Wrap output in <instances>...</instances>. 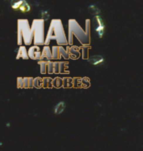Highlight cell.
I'll use <instances>...</instances> for the list:
<instances>
[{
  "instance_id": "21",
  "label": "cell",
  "mask_w": 143,
  "mask_h": 151,
  "mask_svg": "<svg viewBox=\"0 0 143 151\" xmlns=\"http://www.w3.org/2000/svg\"><path fill=\"white\" fill-rule=\"evenodd\" d=\"M11 7L13 9H19V8H20V6L22 4V3H23V0H12L11 2Z\"/></svg>"
},
{
  "instance_id": "22",
  "label": "cell",
  "mask_w": 143,
  "mask_h": 151,
  "mask_svg": "<svg viewBox=\"0 0 143 151\" xmlns=\"http://www.w3.org/2000/svg\"><path fill=\"white\" fill-rule=\"evenodd\" d=\"M34 87L35 88H38V89L43 87V78H40V77H36V78H35Z\"/></svg>"
},
{
  "instance_id": "8",
  "label": "cell",
  "mask_w": 143,
  "mask_h": 151,
  "mask_svg": "<svg viewBox=\"0 0 143 151\" xmlns=\"http://www.w3.org/2000/svg\"><path fill=\"white\" fill-rule=\"evenodd\" d=\"M53 59L52 57V51L49 46H45L42 51V56H41V61H50V60Z\"/></svg>"
},
{
  "instance_id": "9",
  "label": "cell",
  "mask_w": 143,
  "mask_h": 151,
  "mask_svg": "<svg viewBox=\"0 0 143 151\" xmlns=\"http://www.w3.org/2000/svg\"><path fill=\"white\" fill-rule=\"evenodd\" d=\"M17 56L16 59L18 60L19 58H22L23 60H28L29 59V54L27 53V51L24 46H20L17 50Z\"/></svg>"
},
{
  "instance_id": "14",
  "label": "cell",
  "mask_w": 143,
  "mask_h": 151,
  "mask_svg": "<svg viewBox=\"0 0 143 151\" xmlns=\"http://www.w3.org/2000/svg\"><path fill=\"white\" fill-rule=\"evenodd\" d=\"M35 79L32 77H25L23 78V88H33Z\"/></svg>"
},
{
  "instance_id": "25",
  "label": "cell",
  "mask_w": 143,
  "mask_h": 151,
  "mask_svg": "<svg viewBox=\"0 0 143 151\" xmlns=\"http://www.w3.org/2000/svg\"><path fill=\"white\" fill-rule=\"evenodd\" d=\"M81 83H82V87H84V88H87V87H90V85H91L90 79H89L88 77H84V78H82Z\"/></svg>"
},
{
  "instance_id": "27",
  "label": "cell",
  "mask_w": 143,
  "mask_h": 151,
  "mask_svg": "<svg viewBox=\"0 0 143 151\" xmlns=\"http://www.w3.org/2000/svg\"><path fill=\"white\" fill-rule=\"evenodd\" d=\"M59 47H60V53H61L62 57H63L64 59H65V60L69 59V53L67 52V51H65L62 46H59Z\"/></svg>"
},
{
  "instance_id": "3",
  "label": "cell",
  "mask_w": 143,
  "mask_h": 151,
  "mask_svg": "<svg viewBox=\"0 0 143 151\" xmlns=\"http://www.w3.org/2000/svg\"><path fill=\"white\" fill-rule=\"evenodd\" d=\"M31 29L34 34V43L35 46H43L45 43V20L36 19L33 21Z\"/></svg>"
},
{
  "instance_id": "10",
  "label": "cell",
  "mask_w": 143,
  "mask_h": 151,
  "mask_svg": "<svg viewBox=\"0 0 143 151\" xmlns=\"http://www.w3.org/2000/svg\"><path fill=\"white\" fill-rule=\"evenodd\" d=\"M88 61L91 63L93 66H97V65L102 63L104 61V58L101 56H99V55H96V56H92L91 57H89L88 59Z\"/></svg>"
},
{
  "instance_id": "5",
  "label": "cell",
  "mask_w": 143,
  "mask_h": 151,
  "mask_svg": "<svg viewBox=\"0 0 143 151\" xmlns=\"http://www.w3.org/2000/svg\"><path fill=\"white\" fill-rule=\"evenodd\" d=\"M93 24L95 30L97 32L99 38H102L105 32V24H104L102 19L100 16H96L93 19Z\"/></svg>"
},
{
  "instance_id": "29",
  "label": "cell",
  "mask_w": 143,
  "mask_h": 151,
  "mask_svg": "<svg viewBox=\"0 0 143 151\" xmlns=\"http://www.w3.org/2000/svg\"><path fill=\"white\" fill-rule=\"evenodd\" d=\"M55 73H60V62H54Z\"/></svg>"
},
{
  "instance_id": "20",
  "label": "cell",
  "mask_w": 143,
  "mask_h": 151,
  "mask_svg": "<svg viewBox=\"0 0 143 151\" xmlns=\"http://www.w3.org/2000/svg\"><path fill=\"white\" fill-rule=\"evenodd\" d=\"M39 19H42V20H48L50 19V14L49 12L46 11V10H41L39 13Z\"/></svg>"
},
{
  "instance_id": "7",
  "label": "cell",
  "mask_w": 143,
  "mask_h": 151,
  "mask_svg": "<svg viewBox=\"0 0 143 151\" xmlns=\"http://www.w3.org/2000/svg\"><path fill=\"white\" fill-rule=\"evenodd\" d=\"M67 52L69 53V58L73 59V60H76L80 56V48L75 46H68L66 49Z\"/></svg>"
},
{
  "instance_id": "1",
  "label": "cell",
  "mask_w": 143,
  "mask_h": 151,
  "mask_svg": "<svg viewBox=\"0 0 143 151\" xmlns=\"http://www.w3.org/2000/svg\"><path fill=\"white\" fill-rule=\"evenodd\" d=\"M75 36L76 39L84 46H89L91 43V20H86V30L80 26V24L74 19L69 20V45L71 46L73 45V36Z\"/></svg>"
},
{
  "instance_id": "4",
  "label": "cell",
  "mask_w": 143,
  "mask_h": 151,
  "mask_svg": "<svg viewBox=\"0 0 143 151\" xmlns=\"http://www.w3.org/2000/svg\"><path fill=\"white\" fill-rule=\"evenodd\" d=\"M18 28L21 29L23 40L26 46H29L34 38V34L32 29L29 25V21L27 19H18Z\"/></svg>"
},
{
  "instance_id": "11",
  "label": "cell",
  "mask_w": 143,
  "mask_h": 151,
  "mask_svg": "<svg viewBox=\"0 0 143 151\" xmlns=\"http://www.w3.org/2000/svg\"><path fill=\"white\" fill-rule=\"evenodd\" d=\"M52 57L55 60H59L62 58V56L60 53V47L59 46L52 47Z\"/></svg>"
},
{
  "instance_id": "26",
  "label": "cell",
  "mask_w": 143,
  "mask_h": 151,
  "mask_svg": "<svg viewBox=\"0 0 143 151\" xmlns=\"http://www.w3.org/2000/svg\"><path fill=\"white\" fill-rule=\"evenodd\" d=\"M48 73L49 74L55 73V66H54V62L52 61H48Z\"/></svg>"
},
{
  "instance_id": "19",
  "label": "cell",
  "mask_w": 143,
  "mask_h": 151,
  "mask_svg": "<svg viewBox=\"0 0 143 151\" xmlns=\"http://www.w3.org/2000/svg\"><path fill=\"white\" fill-rule=\"evenodd\" d=\"M53 87H56V88L63 87V79L59 77H56L53 79Z\"/></svg>"
},
{
  "instance_id": "23",
  "label": "cell",
  "mask_w": 143,
  "mask_h": 151,
  "mask_svg": "<svg viewBox=\"0 0 143 151\" xmlns=\"http://www.w3.org/2000/svg\"><path fill=\"white\" fill-rule=\"evenodd\" d=\"M81 51H82V59H89V57H88V51H89V47L88 46H84L81 48Z\"/></svg>"
},
{
  "instance_id": "6",
  "label": "cell",
  "mask_w": 143,
  "mask_h": 151,
  "mask_svg": "<svg viewBox=\"0 0 143 151\" xmlns=\"http://www.w3.org/2000/svg\"><path fill=\"white\" fill-rule=\"evenodd\" d=\"M29 57L33 59V60H40L41 61V56H42V52H40V47L37 46L30 47L29 50Z\"/></svg>"
},
{
  "instance_id": "15",
  "label": "cell",
  "mask_w": 143,
  "mask_h": 151,
  "mask_svg": "<svg viewBox=\"0 0 143 151\" xmlns=\"http://www.w3.org/2000/svg\"><path fill=\"white\" fill-rule=\"evenodd\" d=\"M43 87L44 88H51L53 87V79L50 77L43 78Z\"/></svg>"
},
{
  "instance_id": "24",
  "label": "cell",
  "mask_w": 143,
  "mask_h": 151,
  "mask_svg": "<svg viewBox=\"0 0 143 151\" xmlns=\"http://www.w3.org/2000/svg\"><path fill=\"white\" fill-rule=\"evenodd\" d=\"M68 63L67 62H60V73H68Z\"/></svg>"
},
{
  "instance_id": "17",
  "label": "cell",
  "mask_w": 143,
  "mask_h": 151,
  "mask_svg": "<svg viewBox=\"0 0 143 151\" xmlns=\"http://www.w3.org/2000/svg\"><path fill=\"white\" fill-rule=\"evenodd\" d=\"M74 87V79L73 78H63V87Z\"/></svg>"
},
{
  "instance_id": "12",
  "label": "cell",
  "mask_w": 143,
  "mask_h": 151,
  "mask_svg": "<svg viewBox=\"0 0 143 151\" xmlns=\"http://www.w3.org/2000/svg\"><path fill=\"white\" fill-rule=\"evenodd\" d=\"M88 11L89 13L91 14V15H94L95 17L96 16H100V14H101V9L98 8L97 6L95 5V4H91L88 7Z\"/></svg>"
},
{
  "instance_id": "30",
  "label": "cell",
  "mask_w": 143,
  "mask_h": 151,
  "mask_svg": "<svg viewBox=\"0 0 143 151\" xmlns=\"http://www.w3.org/2000/svg\"><path fill=\"white\" fill-rule=\"evenodd\" d=\"M18 88H23V78L18 77L17 80Z\"/></svg>"
},
{
  "instance_id": "28",
  "label": "cell",
  "mask_w": 143,
  "mask_h": 151,
  "mask_svg": "<svg viewBox=\"0 0 143 151\" xmlns=\"http://www.w3.org/2000/svg\"><path fill=\"white\" fill-rule=\"evenodd\" d=\"M80 78H74V87H82V83H81Z\"/></svg>"
},
{
  "instance_id": "18",
  "label": "cell",
  "mask_w": 143,
  "mask_h": 151,
  "mask_svg": "<svg viewBox=\"0 0 143 151\" xmlns=\"http://www.w3.org/2000/svg\"><path fill=\"white\" fill-rule=\"evenodd\" d=\"M19 9H20V11H22L23 13H28V12L30 11L31 8H30V5H29V3L27 1L23 0V3H22V4L20 6Z\"/></svg>"
},
{
  "instance_id": "2",
  "label": "cell",
  "mask_w": 143,
  "mask_h": 151,
  "mask_svg": "<svg viewBox=\"0 0 143 151\" xmlns=\"http://www.w3.org/2000/svg\"><path fill=\"white\" fill-rule=\"evenodd\" d=\"M51 40H56L59 46H66L69 44L66 39L63 24L60 19H53L51 21L45 43V46H48Z\"/></svg>"
},
{
  "instance_id": "13",
  "label": "cell",
  "mask_w": 143,
  "mask_h": 151,
  "mask_svg": "<svg viewBox=\"0 0 143 151\" xmlns=\"http://www.w3.org/2000/svg\"><path fill=\"white\" fill-rule=\"evenodd\" d=\"M65 107H66V104H65L64 102H60V103H59L55 107V109H54L55 114L58 115V114L62 113L64 112V110L65 109Z\"/></svg>"
},
{
  "instance_id": "16",
  "label": "cell",
  "mask_w": 143,
  "mask_h": 151,
  "mask_svg": "<svg viewBox=\"0 0 143 151\" xmlns=\"http://www.w3.org/2000/svg\"><path fill=\"white\" fill-rule=\"evenodd\" d=\"M39 65L40 66V72L42 74L48 73V61H39Z\"/></svg>"
}]
</instances>
